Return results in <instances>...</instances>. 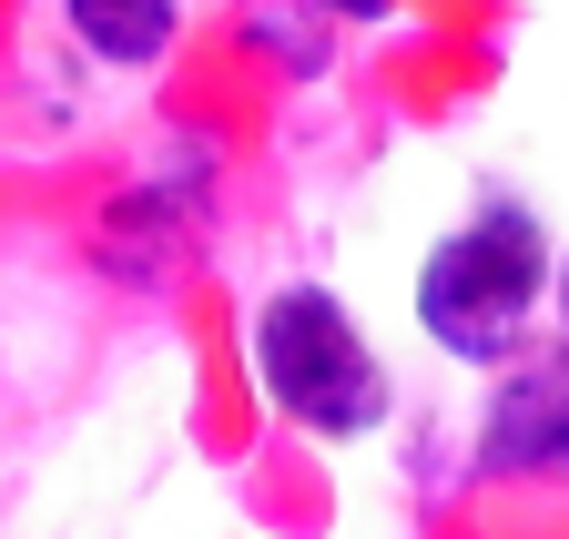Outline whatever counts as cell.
I'll use <instances>...</instances> for the list:
<instances>
[{
	"label": "cell",
	"instance_id": "5",
	"mask_svg": "<svg viewBox=\"0 0 569 539\" xmlns=\"http://www.w3.org/2000/svg\"><path fill=\"white\" fill-rule=\"evenodd\" d=\"M316 11H336V21H387L397 0H316Z\"/></svg>",
	"mask_w": 569,
	"mask_h": 539
},
{
	"label": "cell",
	"instance_id": "4",
	"mask_svg": "<svg viewBox=\"0 0 569 539\" xmlns=\"http://www.w3.org/2000/svg\"><path fill=\"white\" fill-rule=\"evenodd\" d=\"M61 21L112 72H153L173 51V31H183V0H61Z\"/></svg>",
	"mask_w": 569,
	"mask_h": 539
},
{
	"label": "cell",
	"instance_id": "6",
	"mask_svg": "<svg viewBox=\"0 0 569 539\" xmlns=\"http://www.w3.org/2000/svg\"><path fill=\"white\" fill-rule=\"evenodd\" d=\"M549 306H559V336H569V254L549 264Z\"/></svg>",
	"mask_w": 569,
	"mask_h": 539
},
{
	"label": "cell",
	"instance_id": "2",
	"mask_svg": "<svg viewBox=\"0 0 569 539\" xmlns=\"http://www.w3.org/2000/svg\"><path fill=\"white\" fill-rule=\"evenodd\" d=\"M254 387L274 418H296L316 438H367L387 428V367L367 347V326H356V306L336 286H274L254 306Z\"/></svg>",
	"mask_w": 569,
	"mask_h": 539
},
{
	"label": "cell",
	"instance_id": "1",
	"mask_svg": "<svg viewBox=\"0 0 569 539\" xmlns=\"http://www.w3.org/2000/svg\"><path fill=\"white\" fill-rule=\"evenodd\" d=\"M549 264L559 254H549V234H539L529 204H478L458 234L427 244V264H417V326L438 336L458 367H498L529 336V316L549 296Z\"/></svg>",
	"mask_w": 569,
	"mask_h": 539
},
{
	"label": "cell",
	"instance_id": "3",
	"mask_svg": "<svg viewBox=\"0 0 569 539\" xmlns=\"http://www.w3.org/2000/svg\"><path fill=\"white\" fill-rule=\"evenodd\" d=\"M478 468L488 479H559L569 468V357H539L488 397Z\"/></svg>",
	"mask_w": 569,
	"mask_h": 539
}]
</instances>
